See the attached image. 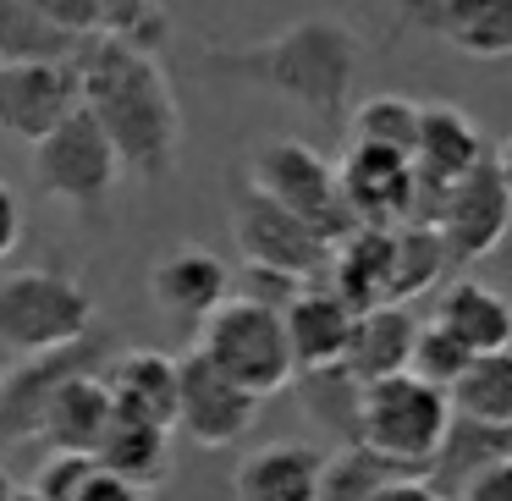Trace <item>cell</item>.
<instances>
[{
    "label": "cell",
    "mask_w": 512,
    "mask_h": 501,
    "mask_svg": "<svg viewBox=\"0 0 512 501\" xmlns=\"http://www.w3.org/2000/svg\"><path fill=\"white\" fill-rule=\"evenodd\" d=\"M72 67H78L83 111L111 138L122 171L166 182L182 155V105L160 72V56H144L111 34H94L78 45Z\"/></svg>",
    "instance_id": "1"
},
{
    "label": "cell",
    "mask_w": 512,
    "mask_h": 501,
    "mask_svg": "<svg viewBox=\"0 0 512 501\" xmlns=\"http://www.w3.org/2000/svg\"><path fill=\"white\" fill-rule=\"evenodd\" d=\"M358 61H364V39L342 17H298L292 28L259 39V45H204L210 78L254 83L320 122H342Z\"/></svg>",
    "instance_id": "2"
},
{
    "label": "cell",
    "mask_w": 512,
    "mask_h": 501,
    "mask_svg": "<svg viewBox=\"0 0 512 501\" xmlns=\"http://www.w3.org/2000/svg\"><path fill=\"white\" fill-rule=\"evenodd\" d=\"M446 430H452V402L446 391L413 380L408 369L386 380H369L358 391V446H369L375 457L424 474L430 457L441 452Z\"/></svg>",
    "instance_id": "3"
},
{
    "label": "cell",
    "mask_w": 512,
    "mask_h": 501,
    "mask_svg": "<svg viewBox=\"0 0 512 501\" xmlns=\"http://www.w3.org/2000/svg\"><path fill=\"white\" fill-rule=\"evenodd\" d=\"M94 331V298L67 270H17L0 276V353L39 358L83 342Z\"/></svg>",
    "instance_id": "4"
},
{
    "label": "cell",
    "mask_w": 512,
    "mask_h": 501,
    "mask_svg": "<svg viewBox=\"0 0 512 501\" xmlns=\"http://www.w3.org/2000/svg\"><path fill=\"white\" fill-rule=\"evenodd\" d=\"M199 358H210L232 386H243L248 397H276L298 380L292 369V347H287V331H281V314L265 309L254 298H226L210 320L199 325Z\"/></svg>",
    "instance_id": "5"
},
{
    "label": "cell",
    "mask_w": 512,
    "mask_h": 501,
    "mask_svg": "<svg viewBox=\"0 0 512 501\" xmlns=\"http://www.w3.org/2000/svg\"><path fill=\"white\" fill-rule=\"evenodd\" d=\"M243 182L254 193H265L270 204H281L287 215H298L320 243L336 248L353 232V215H347L342 188H336V166L320 149L303 144V138H265V144H254Z\"/></svg>",
    "instance_id": "6"
},
{
    "label": "cell",
    "mask_w": 512,
    "mask_h": 501,
    "mask_svg": "<svg viewBox=\"0 0 512 501\" xmlns=\"http://www.w3.org/2000/svg\"><path fill=\"white\" fill-rule=\"evenodd\" d=\"M34 182L45 199L78 210L89 226L105 221V204H111L116 182H122V160H116L111 138L94 127L89 111L67 116L50 138L34 144Z\"/></svg>",
    "instance_id": "7"
},
{
    "label": "cell",
    "mask_w": 512,
    "mask_h": 501,
    "mask_svg": "<svg viewBox=\"0 0 512 501\" xmlns=\"http://www.w3.org/2000/svg\"><path fill=\"white\" fill-rule=\"evenodd\" d=\"M232 237L243 265L254 270H276V276L292 281H325V270H331V243H320L298 215L270 204L248 182L232 193Z\"/></svg>",
    "instance_id": "8"
},
{
    "label": "cell",
    "mask_w": 512,
    "mask_h": 501,
    "mask_svg": "<svg viewBox=\"0 0 512 501\" xmlns=\"http://www.w3.org/2000/svg\"><path fill=\"white\" fill-rule=\"evenodd\" d=\"M430 226H435V237H441L452 270H463V265H474V259L496 254L501 237L512 232V193L501 188L490 155L479 160L463 182H452V188L441 193Z\"/></svg>",
    "instance_id": "9"
},
{
    "label": "cell",
    "mask_w": 512,
    "mask_h": 501,
    "mask_svg": "<svg viewBox=\"0 0 512 501\" xmlns=\"http://www.w3.org/2000/svg\"><path fill=\"white\" fill-rule=\"evenodd\" d=\"M259 419V397H248L243 386L221 375L210 358L188 353L177 358V424L171 430L188 435L204 452H221V446H237Z\"/></svg>",
    "instance_id": "10"
},
{
    "label": "cell",
    "mask_w": 512,
    "mask_h": 501,
    "mask_svg": "<svg viewBox=\"0 0 512 501\" xmlns=\"http://www.w3.org/2000/svg\"><path fill=\"white\" fill-rule=\"evenodd\" d=\"M83 111L78 67L72 61H23L0 67V133L17 144L50 138L67 116Z\"/></svg>",
    "instance_id": "11"
},
{
    "label": "cell",
    "mask_w": 512,
    "mask_h": 501,
    "mask_svg": "<svg viewBox=\"0 0 512 501\" xmlns=\"http://www.w3.org/2000/svg\"><path fill=\"white\" fill-rule=\"evenodd\" d=\"M105 347H111V336L89 331L83 342L61 347V353L17 358V369H6V386H0V441H34L45 402L56 397L72 375H94Z\"/></svg>",
    "instance_id": "12"
},
{
    "label": "cell",
    "mask_w": 512,
    "mask_h": 501,
    "mask_svg": "<svg viewBox=\"0 0 512 501\" xmlns=\"http://www.w3.org/2000/svg\"><path fill=\"white\" fill-rule=\"evenodd\" d=\"M336 188H342V204H347V215H353V226L397 232V226L413 221V193H419V177H413V160L408 155L347 144L342 166H336Z\"/></svg>",
    "instance_id": "13"
},
{
    "label": "cell",
    "mask_w": 512,
    "mask_h": 501,
    "mask_svg": "<svg viewBox=\"0 0 512 501\" xmlns=\"http://www.w3.org/2000/svg\"><path fill=\"white\" fill-rule=\"evenodd\" d=\"M226 298H232V270H226L221 254H210L199 243H182L149 265V303L177 331H199Z\"/></svg>",
    "instance_id": "14"
},
{
    "label": "cell",
    "mask_w": 512,
    "mask_h": 501,
    "mask_svg": "<svg viewBox=\"0 0 512 501\" xmlns=\"http://www.w3.org/2000/svg\"><path fill=\"white\" fill-rule=\"evenodd\" d=\"M402 23L474 61H512V0H402Z\"/></svg>",
    "instance_id": "15"
},
{
    "label": "cell",
    "mask_w": 512,
    "mask_h": 501,
    "mask_svg": "<svg viewBox=\"0 0 512 501\" xmlns=\"http://www.w3.org/2000/svg\"><path fill=\"white\" fill-rule=\"evenodd\" d=\"M353 320L358 314L347 309L325 281H309V287L281 309L292 369H298V375H309V369H336L347 358V342H353Z\"/></svg>",
    "instance_id": "16"
},
{
    "label": "cell",
    "mask_w": 512,
    "mask_h": 501,
    "mask_svg": "<svg viewBox=\"0 0 512 501\" xmlns=\"http://www.w3.org/2000/svg\"><path fill=\"white\" fill-rule=\"evenodd\" d=\"M485 133L463 105H419V144H413V177L424 188H452L485 160Z\"/></svg>",
    "instance_id": "17"
},
{
    "label": "cell",
    "mask_w": 512,
    "mask_h": 501,
    "mask_svg": "<svg viewBox=\"0 0 512 501\" xmlns=\"http://www.w3.org/2000/svg\"><path fill=\"white\" fill-rule=\"evenodd\" d=\"M325 457L309 441H270L237 463L232 490L237 501H320L325 485Z\"/></svg>",
    "instance_id": "18"
},
{
    "label": "cell",
    "mask_w": 512,
    "mask_h": 501,
    "mask_svg": "<svg viewBox=\"0 0 512 501\" xmlns=\"http://www.w3.org/2000/svg\"><path fill=\"white\" fill-rule=\"evenodd\" d=\"M105 397H111L116 419L155 424L171 430L177 424V358L166 353H122L105 364Z\"/></svg>",
    "instance_id": "19"
},
{
    "label": "cell",
    "mask_w": 512,
    "mask_h": 501,
    "mask_svg": "<svg viewBox=\"0 0 512 501\" xmlns=\"http://www.w3.org/2000/svg\"><path fill=\"white\" fill-rule=\"evenodd\" d=\"M111 419H116V413H111V397H105L100 369H94V375H72L67 386L45 402L34 441H45L50 452L94 457V452H100V441H105V430H111Z\"/></svg>",
    "instance_id": "20"
},
{
    "label": "cell",
    "mask_w": 512,
    "mask_h": 501,
    "mask_svg": "<svg viewBox=\"0 0 512 501\" xmlns=\"http://www.w3.org/2000/svg\"><path fill=\"white\" fill-rule=\"evenodd\" d=\"M435 325L452 331L468 353H507L512 347V303L474 276L446 281L441 303H435Z\"/></svg>",
    "instance_id": "21"
},
{
    "label": "cell",
    "mask_w": 512,
    "mask_h": 501,
    "mask_svg": "<svg viewBox=\"0 0 512 501\" xmlns=\"http://www.w3.org/2000/svg\"><path fill=\"white\" fill-rule=\"evenodd\" d=\"M413 336H419V320H413L402 303L364 309L353 320V342H347L342 369L358 380V386L386 380V375H402V369H408V353H413Z\"/></svg>",
    "instance_id": "22"
},
{
    "label": "cell",
    "mask_w": 512,
    "mask_h": 501,
    "mask_svg": "<svg viewBox=\"0 0 512 501\" xmlns=\"http://www.w3.org/2000/svg\"><path fill=\"white\" fill-rule=\"evenodd\" d=\"M386 281H391V232L353 226V232L331 248L325 287H331L353 314H364V309H380V303H386Z\"/></svg>",
    "instance_id": "23"
},
{
    "label": "cell",
    "mask_w": 512,
    "mask_h": 501,
    "mask_svg": "<svg viewBox=\"0 0 512 501\" xmlns=\"http://www.w3.org/2000/svg\"><path fill=\"white\" fill-rule=\"evenodd\" d=\"M94 463H100L105 474L127 479L133 490H144V496H149V490L171 474V430L133 424V419H111V430H105Z\"/></svg>",
    "instance_id": "24"
},
{
    "label": "cell",
    "mask_w": 512,
    "mask_h": 501,
    "mask_svg": "<svg viewBox=\"0 0 512 501\" xmlns=\"http://www.w3.org/2000/svg\"><path fill=\"white\" fill-rule=\"evenodd\" d=\"M457 419L490 424V430H512V347L507 353H474L468 369L446 391Z\"/></svg>",
    "instance_id": "25"
},
{
    "label": "cell",
    "mask_w": 512,
    "mask_h": 501,
    "mask_svg": "<svg viewBox=\"0 0 512 501\" xmlns=\"http://www.w3.org/2000/svg\"><path fill=\"white\" fill-rule=\"evenodd\" d=\"M496 457H512V430H490V424H474V419H457V413H452V430H446L441 452L430 457L424 479L452 501L457 485H463L474 468L496 463Z\"/></svg>",
    "instance_id": "26"
},
{
    "label": "cell",
    "mask_w": 512,
    "mask_h": 501,
    "mask_svg": "<svg viewBox=\"0 0 512 501\" xmlns=\"http://www.w3.org/2000/svg\"><path fill=\"white\" fill-rule=\"evenodd\" d=\"M452 270L435 226H397L391 232V281H386V303H402L408 309L419 292H430L435 281Z\"/></svg>",
    "instance_id": "27"
},
{
    "label": "cell",
    "mask_w": 512,
    "mask_h": 501,
    "mask_svg": "<svg viewBox=\"0 0 512 501\" xmlns=\"http://www.w3.org/2000/svg\"><path fill=\"white\" fill-rule=\"evenodd\" d=\"M347 144L391 149V155L413 160V144H419V100H408V94H369L347 116Z\"/></svg>",
    "instance_id": "28"
},
{
    "label": "cell",
    "mask_w": 512,
    "mask_h": 501,
    "mask_svg": "<svg viewBox=\"0 0 512 501\" xmlns=\"http://www.w3.org/2000/svg\"><path fill=\"white\" fill-rule=\"evenodd\" d=\"M83 39L50 28L23 0H0V67H23V61H72Z\"/></svg>",
    "instance_id": "29"
},
{
    "label": "cell",
    "mask_w": 512,
    "mask_h": 501,
    "mask_svg": "<svg viewBox=\"0 0 512 501\" xmlns=\"http://www.w3.org/2000/svg\"><path fill=\"white\" fill-rule=\"evenodd\" d=\"M292 386L303 391V408H309L314 424H325L342 446H358V391L364 386H358L342 364L336 369H309V375H298Z\"/></svg>",
    "instance_id": "30"
},
{
    "label": "cell",
    "mask_w": 512,
    "mask_h": 501,
    "mask_svg": "<svg viewBox=\"0 0 512 501\" xmlns=\"http://www.w3.org/2000/svg\"><path fill=\"white\" fill-rule=\"evenodd\" d=\"M391 479H408V468L375 457L369 446H342V452L325 457V485H320V501H369L380 485Z\"/></svg>",
    "instance_id": "31"
},
{
    "label": "cell",
    "mask_w": 512,
    "mask_h": 501,
    "mask_svg": "<svg viewBox=\"0 0 512 501\" xmlns=\"http://www.w3.org/2000/svg\"><path fill=\"white\" fill-rule=\"evenodd\" d=\"M94 12H100V34L122 39V45L144 50V56H160V45L171 34L160 0H94Z\"/></svg>",
    "instance_id": "32"
},
{
    "label": "cell",
    "mask_w": 512,
    "mask_h": 501,
    "mask_svg": "<svg viewBox=\"0 0 512 501\" xmlns=\"http://www.w3.org/2000/svg\"><path fill=\"white\" fill-rule=\"evenodd\" d=\"M468 358L474 353H468L452 331H441L435 320H424L419 336H413V353H408V375L424 380V386H435V391H452V380L468 369Z\"/></svg>",
    "instance_id": "33"
},
{
    "label": "cell",
    "mask_w": 512,
    "mask_h": 501,
    "mask_svg": "<svg viewBox=\"0 0 512 501\" xmlns=\"http://www.w3.org/2000/svg\"><path fill=\"white\" fill-rule=\"evenodd\" d=\"M89 474H94V457H83V452H50L45 463H39L28 496H34V501H72Z\"/></svg>",
    "instance_id": "34"
},
{
    "label": "cell",
    "mask_w": 512,
    "mask_h": 501,
    "mask_svg": "<svg viewBox=\"0 0 512 501\" xmlns=\"http://www.w3.org/2000/svg\"><path fill=\"white\" fill-rule=\"evenodd\" d=\"M28 12H39L50 28L72 39H94L100 34V12H94V0H23Z\"/></svg>",
    "instance_id": "35"
},
{
    "label": "cell",
    "mask_w": 512,
    "mask_h": 501,
    "mask_svg": "<svg viewBox=\"0 0 512 501\" xmlns=\"http://www.w3.org/2000/svg\"><path fill=\"white\" fill-rule=\"evenodd\" d=\"M452 501H512V457H496V463L474 468V474L457 485Z\"/></svg>",
    "instance_id": "36"
},
{
    "label": "cell",
    "mask_w": 512,
    "mask_h": 501,
    "mask_svg": "<svg viewBox=\"0 0 512 501\" xmlns=\"http://www.w3.org/2000/svg\"><path fill=\"white\" fill-rule=\"evenodd\" d=\"M17 243H23V199H17L12 182L0 177V265L17 254Z\"/></svg>",
    "instance_id": "37"
},
{
    "label": "cell",
    "mask_w": 512,
    "mask_h": 501,
    "mask_svg": "<svg viewBox=\"0 0 512 501\" xmlns=\"http://www.w3.org/2000/svg\"><path fill=\"white\" fill-rule=\"evenodd\" d=\"M72 501H144V490H133L127 479H116V474H105L100 463H94V474L83 479V490Z\"/></svg>",
    "instance_id": "38"
},
{
    "label": "cell",
    "mask_w": 512,
    "mask_h": 501,
    "mask_svg": "<svg viewBox=\"0 0 512 501\" xmlns=\"http://www.w3.org/2000/svg\"><path fill=\"white\" fill-rule=\"evenodd\" d=\"M369 501H446V496H441V490H435L424 474H408V479H391V485H380Z\"/></svg>",
    "instance_id": "39"
},
{
    "label": "cell",
    "mask_w": 512,
    "mask_h": 501,
    "mask_svg": "<svg viewBox=\"0 0 512 501\" xmlns=\"http://www.w3.org/2000/svg\"><path fill=\"white\" fill-rule=\"evenodd\" d=\"M490 166H496V177H501V188L512 193V133L501 138V149H490Z\"/></svg>",
    "instance_id": "40"
},
{
    "label": "cell",
    "mask_w": 512,
    "mask_h": 501,
    "mask_svg": "<svg viewBox=\"0 0 512 501\" xmlns=\"http://www.w3.org/2000/svg\"><path fill=\"white\" fill-rule=\"evenodd\" d=\"M17 496H23V490H17V479L0 468V501H17Z\"/></svg>",
    "instance_id": "41"
},
{
    "label": "cell",
    "mask_w": 512,
    "mask_h": 501,
    "mask_svg": "<svg viewBox=\"0 0 512 501\" xmlns=\"http://www.w3.org/2000/svg\"><path fill=\"white\" fill-rule=\"evenodd\" d=\"M0 386H6V369H0Z\"/></svg>",
    "instance_id": "42"
}]
</instances>
